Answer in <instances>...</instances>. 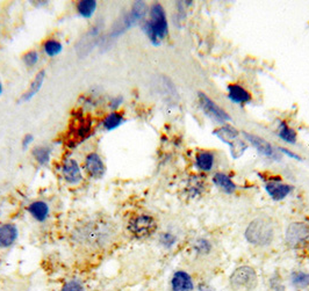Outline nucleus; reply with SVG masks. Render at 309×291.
Returning a JSON list of instances; mask_svg holds the SVG:
<instances>
[{"label": "nucleus", "instance_id": "f257e3e1", "mask_svg": "<svg viewBox=\"0 0 309 291\" xmlns=\"http://www.w3.org/2000/svg\"><path fill=\"white\" fill-rule=\"evenodd\" d=\"M150 17L149 20L144 21L142 29L146 33L151 43L158 46L162 41L166 37L169 33V27H167L166 13L164 11L163 6L156 2L150 8Z\"/></svg>", "mask_w": 309, "mask_h": 291}, {"label": "nucleus", "instance_id": "f03ea898", "mask_svg": "<svg viewBox=\"0 0 309 291\" xmlns=\"http://www.w3.org/2000/svg\"><path fill=\"white\" fill-rule=\"evenodd\" d=\"M273 226L267 218H256L246 228L245 239L255 246H267L273 240Z\"/></svg>", "mask_w": 309, "mask_h": 291}, {"label": "nucleus", "instance_id": "7ed1b4c3", "mask_svg": "<svg viewBox=\"0 0 309 291\" xmlns=\"http://www.w3.org/2000/svg\"><path fill=\"white\" fill-rule=\"evenodd\" d=\"M229 284L234 291H252L258 284V276L254 268L241 266L232 272Z\"/></svg>", "mask_w": 309, "mask_h": 291}, {"label": "nucleus", "instance_id": "20e7f679", "mask_svg": "<svg viewBox=\"0 0 309 291\" xmlns=\"http://www.w3.org/2000/svg\"><path fill=\"white\" fill-rule=\"evenodd\" d=\"M146 13V5L143 1H136L132 5L131 10L125 14L119 21L115 22L111 31V37H117L119 35L125 33L128 28L134 26L135 23L141 21Z\"/></svg>", "mask_w": 309, "mask_h": 291}, {"label": "nucleus", "instance_id": "39448f33", "mask_svg": "<svg viewBox=\"0 0 309 291\" xmlns=\"http://www.w3.org/2000/svg\"><path fill=\"white\" fill-rule=\"evenodd\" d=\"M222 142L227 143L230 148L232 158H240L244 153L246 148V144L240 139V134L234 126L230 124H226L221 126L220 129L214 132Z\"/></svg>", "mask_w": 309, "mask_h": 291}, {"label": "nucleus", "instance_id": "423d86ee", "mask_svg": "<svg viewBox=\"0 0 309 291\" xmlns=\"http://www.w3.org/2000/svg\"><path fill=\"white\" fill-rule=\"evenodd\" d=\"M128 230L135 238L144 239L155 233L157 230V222L149 214H138L129 220Z\"/></svg>", "mask_w": 309, "mask_h": 291}, {"label": "nucleus", "instance_id": "0eeeda50", "mask_svg": "<svg viewBox=\"0 0 309 291\" xmlns=\"http://www.w3.org/2000/svg\"><path fill=\"white\" fill-rule=\"evenodd\" d=\"M69 143L67 145L70 148H75L77 144H81L86 140L92 135V121L91 117L81 115L73 120V123L70 126L69 132Z\"/></svg>", "mask_w": 309, "mask_h": 291}, {"label": "nucleus", "instance_id": "6e6552de", "mask_svg": "<svg viewBox=\"0 0 309 291\" xmlns=\"http://www.w3.org/2000/svg\"><path fill=\"white\" fill-rule=\"evenodd\" d=\"M286 243L293 248L309 246V225L299 222L292 223L286 231Z\"/></svg>", "mask_w": 309, "mask_h": 291}, {"label": "nucleus", "instance_id": "1a4fd4ad", "mask_svg": "<svg viewBox=\"0 0 309 291\" xmlns=\"http://www.w3.org/2000/svg\"><path fill=\"white\" fill-rule=\"evenodd\" d=\"M199 104L201 109L204 110V113L207 116H210L211 119H213L214 121L219 123H225L227 121H230V116L227 114L222 108L219 107L213 100L208 98L207 95L204 93H199Z\"/></svg>", "mask_w": 309, "mask_h": 291}, {"label": "nucleus", "instance_id": "9d476101", "mask_svg": "<svg viewBox=\"0 0 309 291\" xmlns=\"http://www.w3.org/2000/svg\"><path fill=\"white\" fill-rule=\"evenodd\" d=\"M62 174L64 180L70 184H78L83 180V173L77 160L72 158H66L62 163Z\"/></svg>", "mask_w": 309, "mask_h": 291}, {"label": "nucleus", "instance_id": "9b49d317", "mask_svg": "<svg viewBox=\"0 0 309 291\" xmlns=\"http://www.w3.org/2000/svg\"><path fill=\"white\" fill-rule=\"evenodd\" d=\"M243 135H244V137H245L246 139H248L249 142L255 146L256 150H257V151L260 152V154H263V155H265V157L270 158V159H272V160L278 161L279 159H280V157H279V153L276 152V150L273 148V146L271 145V144L267 142V140L263 139V138L260 137V136H256V135L248 134V132H244Z\"/></svg>", "mask_w": 309, "mask_h": 291}, {"label": "nucleus", "instance_id": "f8f14e48", "mask_svg": "<svg viewBox=\"0 0 309 291\" xmlns=\"http://www.w3.org/2000/svg\"><path fill=\"white\" fill-rule=\"evenodd\" d=\"M108 232L106 231L105 226L100 225H87L83 229V231L79 233V237L86 242L88 245H99L108 236Z\"/></svg>", "mask_w": 309, "mask_h": 291}, {"label": "nucleus", "instance_id": "ddd939ff", "mask_svg": "<svg viewBox=\"0 0 309 291\" xmlns=\"http://www.w3.org/2000/svg\"><path fill=\"white\" fill-rule=\"evenodd\" d=\"M85 169L93 179H101L105 174V164L97 152H91L85 158Z\"/></svg>", "mask_w": 309, "mask_h": 291}, {"label": "nucleus", "instance_id": "4468645a", "mask_svg": "<svg viewBox=\"0 0 309 291\" xmlns=\"http://www.w3.org/2000/svg\"><path fill=\"white\" fill-rule=\"evenodd\" d=\"M293 188L290 184H281L280 179H276V180H271L266 182L265 184V190L269 194V196L275 201H281V199H286L292 192Z\"/></svg>", "mask_w": 309, "mask_h": 291}, {"label": "nucleus", "instance_id": "2eb2a0df", "mask_svg": "<svg viewBox=\"0 0 309 291\" xmlns=\"http://www.w3.org/2000/svg\"><path fill=\"white\" fill-rule=\"evenodd\" d=\"M172 291H193L194 282L192 276L185 270H178L171 278Z\"/></svg>", "mask_w": 309, "mask_h": 291}, {"label": "nucleus", "instance_id": "dca6fc26", "mask_svg": "<svg viewBox=\"0 0 309 291\" xmlns=\"http://www.w3.org/2000/svg\"><path fill=\"white\" fill-rule=\"evenodd\" d=\"M19 236L16 226L13 224H4L0 226V247H10Z\"/></svg>", "mask_w": 309, "mask_h": 291}, {"label": "nucleus", "instance_id": "f3484780", "mask_svg": "<svg viewBox=\"0 0 309 291\" xmlns=\"http://www.w3.org/2000/svg\"><path fill=\"white\" fill-rule=\"evenodd\" d=\"M28 213L32 214V217L37 222H44L49 216V205L43 201H35L31 203L27 208Z\"/></svg>", "mask_w": 309, "mask_h": 291}, {"label": "nucleus", "instance_id": "a211bd4d", "mask_svg": "<svg viewBox=\"0 0 309 291\" xmlns=\"http://www.w3.org/2000/svg\"><path fill=\"white\" fill-rule=\"evenodd\" d=\"M228 98L235 104H246L251 100V95L245 88L240 85H229L228 86Z\"/></svg>", "mask_w": 309, "mask_h": 291}, {"label": "nucleus", "instance_id": "6ab92c4d", "mask_svg": "<svg viewBox=\"0 0 309 291\" xmlns=\"http://www.w3.org/2000/svg\"><path fill=\"white\" fill-rule=\"evenodd\" d=\"M215 157L210 151H200L196 153L195 166L202 172H211L214 167Z\"/></svg>", "mask_w": 309, "mask_h": 291}, {"label": "nucleus", "instance_id": "aec40b11", "mask_svg": "<svg viewBox=\"0 0 309 291\" xmlns=\"http://www.w3.org/2000/svg\"><path fill=\"white\" fill-rule=\"evenodd\" d=\"M44 79H46V72L40 71L36 76H35L34 80L32 81L31 86H29L27 92H26L25 94H22L20 101L27 102V101H29V100L33 99L34 96L40 92L41 87H42V85L44 83Z\"/></svg>", "mask_w": 309, "mask_h": 291}, {"label": "nucleus", "instance_id": "412c9836", "mask_svg": "<svg viewBox=\"0 0 309 291\" xmlns=\"http://www.w3.org/2000/svg\"><path fill=\"white\" fill-rule=\"evenodd\" d=\"M213 182L216 187H219L226 194H232L237 188L236 184H234V181L228 175L221 172H217L214 174Z\"/></svg>", "mask_w": 309, "mask_h": 291}, {"label": "nucleus", "instance_id": "4be33fe9", "mask_svg": "<svg viewBox=\"0 0 309 291\" xmlns=\"http://www.w3.org/2000/svg\"><path fill=\"white\" fill-rule=\"evenodd\" d=\"M125 122V117H123V113L120 111H112V113L107 114L102 120V128L106 131H113L119 126L122 125V123Z\"/></svg>", "mask_w": 309, "mask_h": 291}, {"label": "nucleus", "instance_id": "5701e85b", "mask_svg": "<svg viewBox=\"0 0 309 291\" xmlns=\"http://www.w3.org/2000/svg\"><path fill=\"white\" fill-rule=\"evenodd\" d=\"M97 4L96 0H81L77 4V12L81 16L85 17V19H90L92 17L94 12L97 10Z\"/></svg>", "mask_w": 309, "mask_h": 291}, {"label": "nucleus", "instance_id": "b1692460", "mask_svg": "<svg viewBox=\"0 0 309 291\" xmlns=\"http://www.w3.org/2000/svg\"><path fill=\"white\" fill-rule=\"evenodd\" d=\"M33 155L35 160L37 161V164H40L41 166L48 165L50 161V155H51V150L48 146L40 145L33 149Z\"/></svg>", "mask_w": 309, "mask_h": 291}, {"label": "nucleus", "instance_id": "393cba45", "mask_svg": "<svg viewBox=\"0 0 309 291\" xmlns=\"http://www.w3.org/2000/svg\"><path fill=\"white\" fill-rule=\"evenodd\" d=\"M63 50V46L58 40L49 39L47 40L43 44V51L46 52L49 57H55V56L60 55Z\"/></svg>", "mask_w": 309, "mask_h": 291}, {"label": "nucleus", "instance_id": "a878e982", "mask_svg": "<svg viewBox=\"0 0 309 291\" xmlns=\"http://www.w3.org/2000/svg\"><path fill=\"white\" fill-rule=\"evenodd\" d=\"M279 137L285 142L294 144L296 142V132L290 128L285 122L279 123Z\"/></svg>", "mask_w": 309, "mask_h": 291}, {"label": "nucleus", "instance_id": "bb28decb", "mask_svg": "<svg viewBox=\"0 0 309 291\" xmlns=\"http://www.w3.org/2000/svg\"><path fill=\"white\" fill-rule=\"evenodd\" d=\"M291 282L296 289H305L309 287V274L305 272H294L291 275Z\"/></svg>", "mask_w": 309, "mask_h": 291}, {"label": "nucleus", "instance_id": "cd10ccee", "mask_svg": "<svg viewBox=\"0 0 309 291\" xmlns=\"http://www.w3.org/2000/svg\"><path fill=\"white\" fill-rule=\"evenodd\" d=\"M194 248H195V252L200 255H206L211 252V243L208 242L207 239H204V238H200V239L196 240L195 245H194Z\"/></svg>", "mask_w": 309, "mask_h": 291}, {"label": "nucleus", "instance_id": "c85d7f7f", "mask_svg": "<svg viewBox=\"0 0 309 291\" xmlns=\"http://www.w3.org/2000/svg\"><path fill=\"white\" fill-rule=\"evenodd\" d=\"M22 60L26 66L33 67L36 65L37 61H39V54H37V51H35V50H31V51L26 52Z\"/></svg>", "mask_w": 309, "mask_h": 291}, {"label": "nucleus", "instance_id": "c756f323", "mask_svg": "<svg viewBox=\"0 0 309 291\" xmlns=\"http://www.w3.org/2000/svg\"><path fill=\"white\" fill-rule=\"evenodd\" d=\"M160 243L164 247H172L173 245L177 243V237L175 234L170 233V232H165V233H162L160 237Z\"/></svg>", "mask_w": 309, "mask_h": 291}, {"label": "nucleus", "instance_id": "7c9ffc66", "mask_svg": "<svg viewBox=\"0 0 309 291\" xmlns=\"http://www.w3.org/2000/svg\"><path fill=\"white\" fill-rule=\"evenodd\" d=\"M61 291H85L83 284L78 281L66 282Z\"/></svg>", "mask_w": 309, "mask_h": 291}, {"label": "nucleus", "instance_id": "2f4dec72", "mask_svg": "<svg viewBox=\"0 0 309 291\" xmlns=\"http://www.w3.org/2000/svg\"><path fill=\"white\" fill-rule=\"evenodd\" d=\"M122 104H123V98L121 95H117V96H114V98H112L110 100L108 107H110L111 109H113V111H116L117 108H120V106H121Z\"/></svg>", "mask_w": 309, "mask_h": 291}, {"label": "nucleus", "instance_id": "473e14b6", "mask_svg": "<svg viewBox=\"0 0 309 291\" xmlns=\"http://www.w3.org/2000/svg\"><path fill=\"white\" fill-rule=\"evenodd\" d=\"M33 142H34V136H33V135L27 134L25 137H23V139H22V148L26 150Z\"/></svg>", "mask_w": 309, "mask_h": 291}, {"label": "nucleus", "instance_id": "72a5a7b5", "mask_svg": "<svg viewBox=\"0 0 309 291\" xmlns=\"http://www.w3.org/2000/svg\"><path fill=\"white\" fill-rule=\"evenodd\" d=\"M279 151H280V152H282V153L287 154V155H288V157L293 158V159H296V160H300V159H301V158H300V157H299V155L294 154V153H293V152L288 151V150H287V149H285V148H280V149H279Z\"/></svg>", "mask_w": 309, "mask_h": 291}, {"label": "nucleus", "instance_id": "f704fd0d", "mask_svg": "<svg viewBox=\"0 0 309 291\" xmlns=\"http://www.w3.org/2000/svg\"><path fill=\"white\" fill-rule=\"evenodd\" d=\"M199 290L200 291H214L210 286H207V284H200Z\"/></svg>", "mask_w": 309, "mask_h": 291}, {"label": "nucleus", "instance_id": "c9c22d12", "mask_svg": "<svg viewBox=\"0 0 309 291\" xmlns=\"http://www.w3.org/2000/svg\"><path fill=\"white\" fill-rule=\"evenodd\" d=\"M1 93H2V84L1 81H0V95H1Z\"/></svg>", "mask_w": 309, "mask_h": 291}]
</instances>
